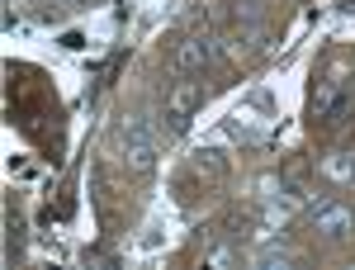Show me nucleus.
I'll use <instances>...</instances> for the list:
<instances>
[{
	"mask_svg": "<svg viewBox=\"0 0 355 270\" xmlns=\"http://www.w3.org/2000/svg\"><path fill=\"white\" fill-rule=\"evenodd\" d=\"M119 133H123V162H128V171L133 176H152L157 171V157H162V137L152 133L142 119H133V114H123Z\"/></svg>",
	"mask_w": 355,
	"mask_h": 270,
	"instance_id": "f257e3e1",
	"label": "nucleus"
},
{
	"mask_svg": "<svg viewBox=\"0 0 355 270\" xmlns=\"http://www.w3.org/2000/svg\"><path fill=\"white\" fill-rule=\"evenodd\" d=\"M204 100V85L194 81V76H180V81L171 85V95H166V119H171V133H180L185 124H190V114L199 109Z\"/></svg>",
	"mask_w": 355,
	"mask_h": 270,
	"instance_id": "f03ea898",
	"label": "nucleus"
},
{
	"mask_svg": "<svg viewBox=\"0 0 355 270\" xmlns=\"http://www.w3.org/2000/svg\"><path fill=\"white\" fill-rule=\"evenodd\" d=\"M214 62V38L209 33H190V38H180V48L171 53V71L175 76H194V71H204Z\"/></svg>",
	"mask_w": 355,
	"mask_h": 270,
	"instance_id": "7ed1b4c3",
	"label": "nucleus"
},
{
	"mask_svg": "<svg viewBox=\"0 0 355 270\" xmlns=\"http://www.w3.org/2000/svg\"><path fill=\"white\" fill-rule=\"evenodd\" d=\"M313 228L322 233V237H331V242H341V237H351L355 233V214L346 209V204H322V209H313Z\"/></svg>",
	"mask_w": 355,
	"mask_h": 270,
	"instance_id": "20e7f679",
	"label": "nucleus"
},
{
	"mask_svg": "<svg viewBox=\"0 0 355 270\" xmlns=\"http://www.w3.org/2000/svg\"><path fill=\"white\" fill-rule=\"evenodd\" d=\"M190 171H194V180H223V176H227V157L214 152V147H209V152H194Z\"/></svg>",
	"mask_w": 355,
	"mask_h": 270,
	"instance_id": "39448f33",
	"label": "nucleus"
},
{
	"mask_svg": "<svg viewBox=\"0 0 355 270\" xmlns=\"http://www.w3.org/2000/svg\"><path fill=\"white\" fill-rule=\"evenodd\" d=\"M341 109V81H327V85H318V95H313V119H331Z\"/></svg>",
	"mask_w": 355,
	"mask_h": 270,
	"instance_id": "423d86ee",
	"label": "nucleus"
},
{
	"mask_svg": "<svg viewBox=\"0 0 355 270\" xmlns=\"http://www.w3.org/2000/svg\"><path fill=\"white\" fill-rule=\"evenodd\" d=\"M322 171H327L331 180H355V162H346V157H327Z\"/></svg>",
	"mask_w": 355,
	"mask_h": 270,
	"instance_id": "0eeeda50",
	"label": "nucleus"
},
{
	"mask_svg": "<svg viewBox=\"0 0 355 270\" xmlns=\"http://www.w3.org/2000/svg\"><path fill=\"white\" fill-rule=\"evenodd\" d=\"M204 266H209V270H227V266H237V251H232V246H214V251L204 256Z\"/></svg>",
	"mask_w": 355,
	"mask_h": 270,
	"instance_id": "6e6552de",
	"label": "nucleus"
},
{
	"mask_svg": "<svg viewBox=\"0 0 355 270\" xmlns=\"http://www.w3.org/2000/svg\"><path fill=\"white\" fill-rule=\"evenodd\" d=\"M261 19V15H266V0H237V19Z\"/></svg>",
	"mask_w": 355,
	"mask_h": 270,
	"instance_id": "1a4fd4ad",
	"label": "nucleus"
},
{
	"mask_svg": "<svg viewBox=\"0 0 355 270\" xmlns=\"http://www.w3.org/2000/svg\"><path fill=\"white\" fill-rule=\"evenodd\" d=\"M76 5H81V0H43L48 15H57V10H76Z\"/></svg>",
	"mask_w": 355,
	"mask_h": 270,
	"instance_id": "9d476101",
	"label": "nucleus"
}]
</instances>
